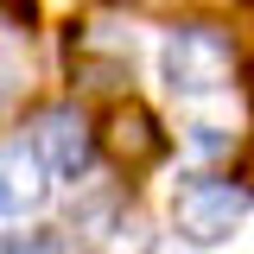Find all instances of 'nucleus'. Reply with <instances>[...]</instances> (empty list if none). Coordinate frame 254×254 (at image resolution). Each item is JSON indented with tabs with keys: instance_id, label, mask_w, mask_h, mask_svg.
<instances>
[{
	"instance_id": "nucleus-3",
	"label": "nucleus",
	"mask_w": 254,
	"mask_h": 254,
	"mask_svg": "<svg viewBox=\"0 0 254 254\" xmlns=\"http://www.w3.org/2000/svg\"><path fill=\"white\" fill-rule=\"evenodd\" d=\"M102 153L115 159L121 172H146L165 159V127L140 108V102H115L108 121H102Z\"/></svg>"
},
{
	"instance_id": "nucleus-1",
	"label": "nucleus",
	"mask_w": 254,
	"mask_h": 254,
	"mask_svg": "<svg viewBox=\"0 0 254 254\" xmlns=\"http://www.w3.org/2000/svg\"><path fill=\"white\" fill-rule=\"evenodd\" d=\"M235 76V51L216 26H178L165 38V83L178 95H210Z\"/></svg>"
},
{
	"instance_id": "nucleus-7",
	"label": "nucleus",
	"mask_w": 254,
	"mask_h": 254,
	"mask_svg": "<svg viewBox=\"0 0 254 254\" xmlns=\"http://www.w3.org/2000/svg\"><path fill=\"white\" fill-rule=\"evenodd\" d=\"M6 254H58V242H13Z\"/></svg>"
},
{
	"instance_id": "nucleus-4",
	"label": "nucleus",
	"mask_w": 254,
	"mask_h": 254,
	"mask_svg": "<svg viewBox=\"0 0 254 254\" xmlns=\"http://www.w3.org/2000/svg\"><path fill=\"white\" fill-rule=\"evenodd\" d=\"M32 153L45 159V172L51 178H83V165H89V127L76 108H45L38 127H32Z\"/></svg>"
},
{
	"instance_id": "nucleus-8",
	"label": "nucleus",
	"mask_w": 254,
	"mask_h": 254,
	"mask_svg": "<svg viewBox=\"0 0 254 254\" xmlns=\"http://www.w3.org/2000/svg\"><path fill=\"white\" fill-rule=\"evenodd\" d=\"M146 254H190V248H185V242H178V235H165V242H153V248H146Z\"/></svg>"
},
{
	"instance_id": "nucleus-5",
	"label": "nucleus",
	"mask_w": 254,
	"mask_h": 254,
	"mask_svg": "<svg viewBox=\"0 0 254 254\" xmlns=\"http://www.w3.org/2000/svg\"><path fill=\"white\" fill-rule=\"evenodd\" d=\"M45 203V159L32 146H6L0 153V216H26Z\"/></svg>"
},
{
	"instance_id": "nucleus-2",
	"label": "nucleus",
	"mask_w": 254,
	"mask_h": 254,
	"mask_svg": "<svg viewBox=\"0 0 254 254\" xmlns=\"http://www.w3.org/2000/svg\"><path fill=\"white\" fill-rule=\"evenodd\" d=\"M242 216H248V190L222 185V178H197V185H185L178 203H172V222H178L185 242H222Z\"/></svg>"
},
{
	"instance_id": "nucleus-6",
	"label": "nucleus",
	"mask_w": 254,
	"mask_h": 254,
	"mask_svg": "<svg viewBox=\"0 0 254 254\" xmlns=\"http://www.w3.org/2000/svg\"><path fill=\"white\" fill-rule=\"evenodd\" d=\"M19 83H26V13L0 19V115L13 108Z\"/></svg>"
}]
</instances>
